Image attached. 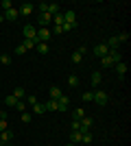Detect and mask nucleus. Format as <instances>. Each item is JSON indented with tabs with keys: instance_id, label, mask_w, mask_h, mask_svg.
I'll use <instances>...</instances> for the list:
<instances>
[{
	"instance_id": "1",
	"label": "nucleus",
	"mask_w": 131,
	"mask_h": 146,
	"mask_svg": "<svg viewBox=\"0 0 131 146\" xmlns=\"http://www.w3.org/2000/svg\"><path fill=\"white\" fill-rule=\"evenodd\" d=\"M94 103L100 105V107H105V105L109 103V94L103 92V90H96V92H94Z\"/></svg>"
},
{
	"instance_id": "2",
	"label": "nucleus",
	"mask_w": 131,
	"mask_h": 146,
	"mask_svg": "<svg viewBox=\"0 0 131 146\" xmlns=\"http://www.w3.org/2000/svg\"><path fill=\"white\" fill-rule=\"evenodd\" d=\"M22 35H24V39H35V35H37V26H35V24H24Z\"/></svg>"
},
{
	"instance_id": "3",
	"label": "nucleus",
	"mask_w": 131,
	"mask_h": 146,
	"mask_svg": "<svg viewBox=\"0 0 131 146\" xmlns=\"http://www.w3.org/2000/svg\"><path fill=\"white\" fill-rule=\"evenodd\" d=\"M37 42L39 44H48V39L53 37V33H50V29H37Z\"/></svg>"
},
{
	"instance_id": "4",
	"label": "nucleus",
	"mask_w": 131,
	"mask_h": 146,
	"mask_svg": "<svg viewBox=\"0 0 131 146\" xmlns=\"http://www.w3.org/2000/svg\"><path fill=\"white\" fill-rule=\"evenodd\" d=\"M68 107H70V96L63 94V96L57 100V111H68Z\"/></svg>"
},
{
	"instance_id": "5",
	"label": "nucleus",
	"mask_w": 131,
	"mask_h": 146,
	"mask_svg": "<svg viewBox=\"0 0 131 146\" xmlns=\"http://www.w3.org/2000/svg\"><path fill=\"white\" fill-rule=\"evenodd\" d=\"M2 18H5L7 22H15V20L20 18V11H18V9H15V7H13V9H9V11H5V15H2Z\"/></svg>"
},
{
	"instance_id": "6",
	"label": "nucleus",
	"mask_w": 131,
	"mask_h": 146,
	"mask_svg": "<svg viewBox=\"0 0 131 146\" xmlns=\"http://www.w3.org/2000/svg\"><path fill=\"white\" fill-rule=\"evenodd\" d=\"M48 96H50V100H59V98L63 96V92L59 90L57 85H50V90H48Z\"/></svg>"
},
{
	"instance_id": "7",
	"label": "nucleus",
	"mask_w": 131,
	"mask_h": 146,
	"mask_svg": "<svg viewBox=\"0 0 131 146\" xmlns=\"http://www.w3.org/2000/svg\"><path fill=\"white\" fill-rule=\"evenodd\" d=\"M81 131H79V133H87V131H90V129H92V118H87V116H83L81 120Z\"/></svg>"
},
{
	"instance_id": "8",
	"label": "nucleus",
	"mask_w": 131,
	"mask_h": 146,
	"mask_svg": "<svg viewBox=\"0 0 131 146\" xmlns=\"http://www.w3.org/2000/svg\"><path fill=\"white\" fill-rule=\"evenodd\" d=\"M50 22H53V15H48V13H39V20H37L39 29H46V24H50Z\"/></svg>"
},
{
	"instance_id": "9",
	"label": "nucleus",
	"mask_w": 131,
	"mask_h": 146,
	"mask_svg": "<svg viewBox=\"0 0 131 146\" xmlns=\"http://www.w3.org/2000/svg\"><path fill=\"white\" fill-rule=\"evenodd\" d=\"M20 11V15H31L33 11H35V5H31V2H24V5L18 9Z\"/></svg>"
},
{
	"instance_id": "10",
	"label": "nucleus",
	"mask_w": 131,
	"mask_h": 146,
	"mask_svg": "<svg viewBox=\"0 0 131 146\" xmlns=\"http://www.w3.org/2000/svg\"><path fill=\"white\" fill-rule=\"evenodd\" d=\"M107 50H109V48L105 46V42L98 44V46H94V57H98V59H100V57H105V55H107Z\"/></svg>"
},
{
	"instance_id": "11",
	"label": "nucleus",
	"mask_w": 131,
	"mask_h": 146,
	"mask_svg": "<svg viewBox=\"0 0 131 146\" xmlns=\"http://www.w3.org/2000/svg\"><path fill=\"white\" fill-rule=\"evenodd\" d=\"M11 140H13V133L9 131V129H5V131L0 133V144H9Z\"/></svg>"
},
{
	"instance_id": "12",
	"label": "nucleus",
	"mask_w": 131,
	"mask_h": 146,
	"mask_svg": "<svg viewBox=\"0 0 131 146\" xmlns=\"http://www.w3.org/2000/svg\"><path fill=\"white\" fill-rule=\"evenodd\" d=\"M114 68H116V74H118L120 79H122V76L127 74V63H125V61H120V63H116Z\"/></svg>"
},
{
	"instance_id": "13",
	"label": "nucleus",
	"mask_w": 131,
	"mask_h": 146,
	"mask_svg": "<svg viewBox=\"0 0 131 146\" xmlns=\"http://www.w3.org/2000/svg\"><path fill=\"white\" fill-rule=\"evenodd\" d=\"M33 113H37V116H39V113H46V105L37 100V103L33 105Z\"/></svg>"
},
{
	"instance_id": "14",
	"label": "nucleus",
	"mask_w": 131,
	"mask_h": 146,
	"mask_svg": "<svg viewBox=\"0 0 131 146\" xmlns=\"http://www.w3.org/2000/svg\"><path fill=\"white\" fill-rule=\"evenodd\" d=\"M90 81H92V85H100V81H103V74L100 72H92V76H90Z\"/></svg>"
},
{
	"instance_id": "15",
	"label": "nucleus",
	"mask_w": 131,
	"mask_h": 146,
	"mask_svg": "<svg viewBox=\"0 0 131 146\" xmlns=\"http://www.w3.org/2000/svg\"><path fill=\"white\" fill-rule=\"evenodd\" d=\"M81 135L83 133H79V131H72V133H70V142H72V144H81Z\"/></svg>"
},
{
	"instance_id": "16",
	"label": "nucleus",
	"mask_w": 131,
	"mask_h": 146,
	"mask_svg": "<svg viewBox=\"0 0 131 146\" xmlns=\"http://www.w3.org/2000/svg\"><path fill=\"white\" fill-rule=\"evenodd\" d=\"M13 96L18 98V100H24V96H26L24 87H15V90H13Z\"/></svg>"
},
{
	"instance_id": "17",
	"label": "nucleus",
	"mask_w": 131,
	"mask_h": 146,
	"mask_svg": "<svg viewBox=\"0 0 131 146\" xmlns=\"http://www.w3.org/2000/svg\"><path fill=\"white\" fill-rule=\"evenodd\" d=\"M83 116H85V109H83V107H79V109L72 111V120H81Z\"/></svg>"
},
{
	"instance_id": "18",
	"label": "nucleus",
	"mask_w": 131,
	"mask_h": 146,
	"mask_svg": "<svg viewBox=\"0 0 131 146\" xmlns=\"http://www.w3.org/2000/svg\"><path fill=\"white\" fill-rule=\"evenodd\" d=\"M83 57H85V55H83L81 50H74V52H72V63H81Z\"/></svg>"
},
{
	"instance_id": "19",
	"label": "nucleus",
	"mask_w": 131,
	"mask_h": 146,
	"mask_svg": "<svg viewBox=\"0 0 131 146\" xmlns=\"http://www.w3.org/2000/svg\"><path fill=\"white\" fill-rule=\"evenodd\" d=\"M35 48H37V52H39V55H48V50H50V46H48V44H37V46H35Z\"/></svg>"
},
{
	"instance_id": "20",
	"label": "nucleus",
	"mask_w": 131,
	"mask_h": 146,
	"mask_svg": "<svg viewBox=\"0 0 131 146\" xmlns=\"http://www.w3.org/2000/svg\"><path fill=\"white\" fill-rule=\"evenodd\" d=\"M15 103H18V98L13 96V94H9V96L5 98V105H7V107H15Z\"/></svg>"
},
{
	"instance_id": "21",
	"label": "nucleus",
	"mask_w": 131,
	"mask_h": 146,
	"mask_svg": "<svg viewBox=\"0 0 131 146\" xmlns=\"http://www.w3.org/2000/svg\"><path fill=\"white\" fill-rule=\"evenodd\" d=\"M68 85H70V87H76V85H79V76H76V74L68 76Z\"/></svg>"
},
{
	"instance_id": "22",
	"label": "nucleus",
	"mask_w": 131,
	"mask_h": 146,
	"mask_svg": "<svg viewBox=\"0 0 131 146\" xmlns=\"http://www.w3.org/2000/svg\"><path fill=\"white\" fill-rule=\"evenodd\" d=\"M44 105H46V111H57V100H48Z\"/></svg>"
},
{
	"instance_id": "23",
	"label": "nucleus",
	"mask_w": 131,
	"mask_h": 146,
	"mask_svg": "<svg viewBox=\"0 0 131 146\" xmlns=\"http://www.w3.org/2000/svg\"><path fill=\"white\" fill-rule=\"evenodd\" d=\"M81 98H83V103H92V100H94V92H85Z\"/></svg>"
},
{
	"instance_id": "24",
	"label": "nucleus",
	"mask_w": 131,
	"mask_h": 146,
	"mask_svg": "<svg viewBox=\"0 0 131 146\" xmlns=\"http://www.w3.org/2000/svg\"><path fill=\"white\" fill-rule=\"evenodd\" d=\"M31 118H33L31 111H22V122H24V124H29V122H31Z\"/></svg>"
},
{
	"instance_id": "25",
	"label": "nucleus",
	"mask_w": 131,
	"mask_h": 146,
	"mask_svg": "<svg viewBox=\"0 0 131 146\" xmlns=\"http://www.w3.org/2000/svg\"><path fill=\"white\" fill-rule=\"evenodd\" d=\"M0 66H11V57H7V55H0Z\"/></svg>"
},
{
	"instance_id": "26",
	"label": "nucleus",
	"mask_w": 131,
	"mask_h": 146,
	"mask_svg": "<svg viewBox=\"0 0 131 146\" xmlns=\"http://www.w3.org/2000/svg\"><path fill=\"white\" fill-rule=\"evenodd\" d=\"M0 7H2L5 11H9V9H13V2H11V0H2V2H0Z\"/></svg>"
},
{
	"instance_id": "27",
	"label": "nucleus",
	"mask_w": 131,
	"mask_h": 146,
	"mask_svg": "<svg viewBox=\"0 0 131 146\" xmlns=\"http://www.w3.org/2000/svg\"><path fill=\"white\" fill-rule=\"evenodd\" d=\"M35 103H37V98L33 96V94H29V96H26V107H33Z\"/></svg>"
},
{
	"instance_id": "28",
	"label": "nucleus",
	"mask_w": 131,
	"mask_h": 146,
	"mask_svg": "<svg viewBox=\"0 0 131 146\" xmlns=\"http://www.w3.org/2000/svg\"><path fill=\"white\" fill-rule=\"evenodd\" d=\"M90 142H92V135H90V131H87V133L81 135V144H90Z\"/></svg>"
},
{
	"instance_id": "29",
	"label": "nucleus",
	"mask_w": 131,
	"mask_h": 146,
	"mask_svg": "<svg viewBox=\"0 0 131 146\" xmlns=\"http://www.w3.org/2000/svg\"><path fill=\"white\" fill-rule=\"evenodd\" d=\"M15 109L18 111H26V103L24 100H18V103H15Z\"/></svg>"
},
{
	"instance_id": "30",
	"label": "nucleus",
	"mask_w": 131,
	"mask_h": 146,
	"mask_svg": "<svg viewBox=\"0 0 131 146\" xmlns=\"http://www.w3.org/2000/svg\"><path fill=\"white\" fill-rule=\"evenodd\" d=\"M46 9H48V2H39V5H37V11L39 13H46Z\"/></svg>"
},
{
	"instance_id": "31",
	"label": "nucleus",
	"mask_w": 131,
	"mask_h": 146,
	"mask_svg": "<svg viewBox=\"0 0 131 146\" xmlns=\"http://www.w3.org/2000/svg\"><path fill=\"white\" fill-rule=\"evenodd\" d=\"M118 42L122 44V42H129V33H120L118 35Z\"/></svg>"
},
{
	"instance_id": "32",
	"label": "nucleus",
	"mask_w": 131,
	"mask_h": 146,
	"mask_svg": "<svg viewBox=\"0 0 131 146\" xmlns=\"http://www.w3.org/2000/svg\"><path fill=\"white\" fill-rule=\"evenodd\" d=\"M50 33H53V35H61L63 29H61V26H53V31H50Z\"/></svg>"
},
{
	"instance_id": "33",
	"label": "nucleus",
	"mask_w": 131,
	"mask_h": 146,
	"mask_svg": "<svg viewBox=\"0 0 131 146\" xmlns=\"http://www.w3.org/2000/svg\"><path fill=\"white\" fill-rule=\"evenodd\" d=\"M72 131H81V122L79 120H72Z\"/></svg>"
},
{
	"instance_id": "34",
	"label": "nucleus",
	"mask_w": 131,
	"mask_h": 146,
	"mask_svg": "<svg viewBox=\"0 0 131 146\" xmlns=\"http://www.w3.org/2000/svg\"><path fill=\"white\" fill-rule=\"evenodd\" d=\"M24 52H26L24 44H22V46H18V48H15V55H24Z\"/></svg>"
},
{
	"instance_id": "35",
	"label": "nucleus",
	"mask_w": 131,
	"mask_h": 146,
	"mask_svg": "<svg viewBox=\"0 0 131 146\" xmlns=\"http://www.w3.org/2000/svg\"><path fill=\"white\" fill-rule=\"evenodd\" d=\"M74 26H76V24H63L61 29H63V33H66V31H72V29H74Z\"/></svg>"
},
{
	"instance_id": "36",
	"label": "nucleus",
	"mask_w": 131,
	"mask_h": 146,
	"mask_svg": "<svg viewBox=\"0 0 131 146\" xmlns=\"http://www.w3.org/2000/svg\"><path fill=\"white\" fill-rule=\"evenodd\" d=\"M5 129H9V127H7V120H0V133H2Z\"/></svg>"
},
{
	"instance_id": "37",
	"label": "nucleus",
	"mask_w": 131,
	"mask_h": 146,
	"mask_svg": "<svg viewBox=\"0 0 131 146\" xmlns=\"http://www.w3.org/2000/svg\"><path fill=\"white\" fill-rule=\"evenodd\" d=\"M0 120H7V111L2 109V107H0Z\"/></svg>"
},
{
	"instance_id": "38",
	"label": "nucleus",
	"mask_w": 131,
	"mask_h": 146,
	"mask_svg": "<svg viewBox=\"0 0 131 146\" xmlns=\"http://www.w3.org/2000/svg\"><path fill=\"white\" fill-rule=\"evenodd\" d=\"M68 146H76V144H72V142H70V144H68Z\"/></svg>"
},
{
	"instance_id": "39",
	"label": "nucleus",
	"mask_w": 131,
	"mask_h": 146,
	"mask_svg": "<svg viewBox=\"0 0 131 146\" xmlns=\"http://www.w3.org/2000/svg\"><path fill=\"white\" fill-rule=\"evenodd\" d=\"M0 146H9V144H0Z\"/></svg>"
},
{
	"instance_id": "40",
	"label": "nucleus",
	"mask_w": 131,
	"mask_h": 146,
	"mask_svg": "<svg viewBox=\"0 0 131 146\" xmlns=\"http://www.w3.org/2000/svg\"><path fill=\"white\" fill-rule=\"evenodd\" d=\"M0 103H2V100H0Z\"/></svg>"
},
{
	"instance_id": "41",
	"label": "nucleus",
	"mask_w": 131,
	"mask_h": 146,
	"mask_svg": "<svg viewBox=\"0 0 131 146\" xmlns=\"http://www.w3.org/2000/svg\"><path fill=\"white\" fill-rule=\"evenodd\" d=\"M0 68H2V66H0Z\"/></svg>"
}]
</instances>
